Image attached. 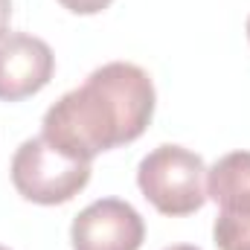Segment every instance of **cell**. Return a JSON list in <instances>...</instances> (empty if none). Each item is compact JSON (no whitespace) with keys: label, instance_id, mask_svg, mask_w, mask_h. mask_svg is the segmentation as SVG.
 Listing matches in <instances>:
<instances>
[{"label":"cell","instance_id":"1","mask_svg":"<svg viewBox=\"0 0 250 250\" xmlns=\"http://www.w3.org/2000/svg\"><path fill=\"white\" fill-rule=\"evenodd\" d=\"M154 84L143 67L111 62L96 67L76 90L44 114L41 137L76 160L134 143L154 117Z\"/></svg>","mask_w":250,"mask_h":250},{"label":"cell","instance_id":"2","mask_svg":"<svg viewBox=\"0 0 250 250\" xmlns=\"http://www.w3.org/2000/svg\"><path fill=\"white\" fill-rule=\"evenodd\" d=\"M207 166L184 146H157L137 166V187L163 215H192L207 204Z\"/></svg>","mask_w":250,"mask_h":250},{"label":"cell","instance_id":"3","mask_svg":"<svg viewBox=\"0 0 250 250\" xmlns=\"http://www.w3.org/2000/svg\"><path fill=\"white\" fill-rule=\"evenodd\" d=\"M12 184L21 198L44 207L67 204L90 181V163L76 160L50 146L44 137L23 140L12 157Z\"/></svg>","mask_w":250,"mask_h":250},{"label":"cell","instance_id":"4","mask_svg":"<svg viewBox=\"0 0 250 250\" xmlns=\"http://www.w3.org/2000/svg\"><path fill=\"white\" fill-rule=\"evenodd\" d=\"M143 239V215L120 198L93 201L73 218L70 227L73 250H140Z\"/></svg>","mask_w":250,"mask_h":250},{"label":"cell","instance_id":"5","mask_svg":"<svg viewBox=\"0 0 250 250\" xmlns=\"http://www.w3.org/2000/svg\"><path fill=\"white\" fill-rule=\"evenodd\" d=\"M56 56L47 41L29 32L0 38V102H21L44 90L53 79Z\"/></svg>","mask_w":250,"mask_h":250},{"label":"cell","instance_id":"6","mask_svg":"<svg viewBox=\"0 0 250 250\" xmlns=\"http://www.w3.org/2000/svg\"><path fill=\"white\" fill-rule=\"evenodd\" d=\"M207 198L221 212H250V151H230L207 169Z\"/></svg>","mask_w":250,"mask_h":250},{"label":"cell","instance_id":"7","mask_svg":"<svg viewBox=\"0 0 250 250\" xmlns=\"http://www.w3.org/2000/svg\"><path fill=\"white\" fill-rule=\"evenodd\" d=\"M212 239L218 250H250V212H218Z\"/></svg>","mask_w":250,"mask_h":250},{"label":"cell","instance_id":"8","mask_svg":"<svg viewBox=\"0 0 250 250\" xmlns=\"http://www.w3.org/2000/svg\"><path fill=\"white\" fill-rule=\"evenodd\" d=\"M59 3H62L67 12H73V15H99L114 0H59Z\"/></svg>","mask_w":250,"mask_h":250},{"label":"cell","instance_id":"9","mask_svg":"<svg viewBox=\"0 0 250 250\" xmlns=\"http://www.w3.org/2000/svg\"><path fill=\"white\" fill-rule=\"evenodd\" d=\"M9 18H12V0H0V38L9 29Z\"/></svg>","mask_w":250,"mask_h":250},{"label":"cell","instance_id":"10","mask_svg":"<svg viewBox=\"0 0 250 250\" xmlns=\"http://www.w3.org/2000/svg\"><path fill=\"white\" fill-rule=\"evenodd\" d=\"M166 250H198L195 245H175V248H166Z\"/></svg>","mask_w":250,"mask_h":250},{"label":"cell","instance_id":"11","mask_svg":"<svg viewBox=\"0 0 250 250\" xmlns=\"http://www.w3.org/2000/svg\"><path fill=\"white\" fill-rule=\"evenodd\" d=\"M248 38H250V18H248Z\"/></svg>","mask_w":250,"mask_h":250},{"label":"cell","instance_id":"12","mask_svg":"<svg viewBox=\"0 0 250 250\" xmlns=\"http://www.w3.org/2000/svg\"><path fill=\"white\" fill-rule=\"evenodd\" d=\"M0 250H9V248H3V245H0Z\"/></svg>","mask_w":250,"mask_h":250}]
</instances>
